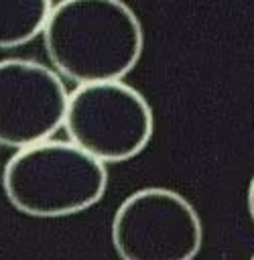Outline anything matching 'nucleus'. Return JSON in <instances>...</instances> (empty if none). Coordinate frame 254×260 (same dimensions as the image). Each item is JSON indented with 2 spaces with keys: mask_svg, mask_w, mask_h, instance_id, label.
Returning a JSON list of instances; mask_svg holds the SVG:
<instances>
[{
  "mask_svg": "<svg viewBox=\"0 0 254 260\" xmlns=\"http://www.w3.org/2000/svg\"><path fill=\"white\" fill-rule=\"evenodd\" d=\"M201 242L197 209L167 187L130 193L112 219V244L124 260H191L199 254Z\"/></svg>",
  "mask_w": 254,
  "mask_h": 260,
  "instance_id": "nucleus-4",
  "label": "nucleus"
},
{
  "mask_svg": "<svg viewBox=\"0 0 254 260\" xmlns=\"http://www.w3.org/2000/svg\"><path fill=\"white\" fill-rule=\"evenodd\" d=\"M10 205L30 217H65L96 205L108 187L106 162L73 140L16 148L2 171Z\"/></svg>",
  "mask_w": 254,
  "mask_h": 260,
  "instance_id": "nucleus-2",
  "label": "nucleus"
},
{
  "mask_svg": "<svg viewBox=\"0 0 254 260\" xmlns=\"http://www.w3.org/2000/svg\"><path fill=\"white\" fill-rule=\"evenodd\" d=\"M63 128L69 140L100 160L124 162L148 146L154 116L136 87L120 79L91 81L69 93Z\"/></svg>",
  "mask_w": 254,
  "mask_h": 260,
  "instance_id": "nucleus-3",
  "label": "nucleus"
},
{
  "mask_svg": "<svg viewBox=\"0 0 254 260\" xmlns=\"http://www.w3.org/2000/svg\"><path fill=\"white\" fill-rule=\"evenodd\" d=\"M51 0H0V49L26 45L43 35Z\"/></svg>",
  "mask_w": 254,
  "mask_h": 260,
  "instance_id": "nucleus-6",
  "label": "nucleus"
},
{
  "mask_svg": "<svg viewBox=\"0 0 254 260\" xmlns=\"http://www.w3.org/2000/svg\"><path fill=\"white\" fill-rule=\"evenodd\" d=\"M69 91L57 71L30 59L0 61V146L22 148L51 138L67 114Z\"/></svg>",
  "mask_w": 254,
  "mask_h": 260,
  "instance_id": "nucleus-5",
  "label": "nucleus"
},
{
  "mask_svg": "<svg viewBox=\"0 0 254 260\" xmlns=\"http://www.w3.org/2000/svg\"><path fill=\"white\" fill-rule=\"evenodd\" d=\"M246 205H248V213H250V217H252V221H254V175H252V179H250V183H248Z\"/></svg>",
  "mask_w": 254,
  "mask_h": 260,
  "instance_id": "nucleus-7",
  "label": "nucleus"
},
{
  "mask_svg": "<svg viewBox=\"0 0 254 260\" xmlns=\"http://www.w3.org/2000/svg\"><path fill=\"white\" fill-rule=\"evenodd\" d=\"M43 45L63 77L77 83L114 81L140 61L144 32L124 0H61L45 22Z\"/></svg>",
  "mask_w": 254,
  "mask_h": 260,
  "instance_id": "nucleus-1",
  "label": "nucleus"
}]
</instances>
